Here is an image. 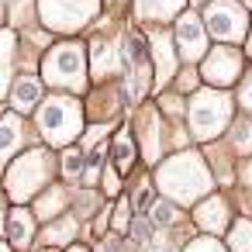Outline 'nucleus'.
<instances>
[{"label":"nucleus","instance_id":"nucleus-1","mask_svg":"<svg viewBox=\"0 0 252 252\" xmlns=\"http://www.w3.org/2000/svg\"><path fill=\"white\" fill-rule=\"evenodd\" d=\"M159 187H162L169 197H176L180 204H190V200H197V197H204V193L211 190V173L204 169L200 156L180 152V156H173V159L159 169Z\"/></svg>","mask_w":252,"mask_h":252},{"label":"nucleus","instance_id":"nucleus-2","mask_svg":"<svg viewBox=\"0 0 252 252\" xmlns=\"http://www.w3.org/2000/svg\"><path fill=\"white\" fill-rule=\"evenodd\" d=\"M38 128H42V135H45L52 145H66V142L76 138L80 128H83L80 104L69 100V97H52V100H45L42 111H38Z\"/></svg>","mask_w":252,"mask_h":252},{"label":"nucleus","instance_id":"nucleus-3","mask_svg":"<svg viewBox=\"0 0 252 252\" xmlns=\"http://www.w3.org/2000/svg\"><path fill=\"white\" fill-rule=\"evenodd\" d=\"M231 118V100L221 90H200L190 104V128L197 138H214Z\"/></svg>","mask_w":252,"mask_h":252},{"label":"nucleus","instance_id":"nucleus-4","mask_svg":"<svg viewBox=\"0 0 252 252\" xmlns=\"http://www.w3.org/2000/svg\"><path fill=\"white\" fill-rule=\"evenodd\" d=\"M45 80L52 87H69V90H80L83 87V76H87V56L80 45H56L49 56H45Z\"/></svg>","mask_w":252,"mask_h":252},{"label":"nucleus","instance_id":"nucleus-5","mask_svg":"<svg viewBox=\"0 0 252 252\" xmlns=\"http://www.w3.org/2000/svg\"><path fill=\"white\" fill-rule=\"evenodd\" d=\"M97 14V0H42V21L56 32H76Z\"/></svg>","mask_w":252,"mask_h":252},{"label":"nucleus","instance_id":"nucleus-6","mask_svg":"<svg viewBox=\"0 0 252 252\" xmlns=\"http://www.w3.org/2000/svg\"><path fill=\"white\" fill-rule=\"evenodd\" d=\"M45 176H49V156L45 152H28L7 173V190H11L14 200H25V197H32L45 183Z\"/></svg>","mask_w":252,"mask_h":252},{"label":"nucleus","instance_id":"nucleus-7","mask_svg":"<svg viewBox=\"0 0 252 252\" xmlns=\"http://www.w3.org/2000/svg\"><path fill=\"white\" fill-rule=\"evenodd\" d=\"M204 25L214 38L221 42H238L245 38V11L235 4V0H211L207 4V14H204Z\"/></svg>","mask_w":252,"mask_h":252},{"label":"nucleus","instance_id":"nucleus-8","mask_svg":"<svg viewBox=\"0 0 252 252\" xmlns=\"http://www.w3.org/2000/svg\"><path fill=\"white\" fill-rule=\"evenodd\" d=\"M176 45H180L183 59L197 63L207 52V25L197 14H180V21H176Z\"/></svg>","mask_w":252,"mask_h":252},{"label":"nucleus","instance_id":"nucleus-9","mask_svg":"<svg viewBox=\"0 0 252 252\" xmlns=\"http://www.w3.org/2000/svg\"><path fill=\"white\" fill-rule=\"evenodd\" d=\"M238 73H242V56H238L235 49H214V52L204 59V76H207V83H214V87L235 83Z\"/></svg>","mask_w":252,"mask_h":252},{"label":"nucleus","instance_id":"nucleus-10","mask_svg":"<svg viewBox=\"0 0 252 252\" xmlns=\"http://www.w3.org/2000/svg\"><path fill=\"white\" fill-rule=\"evenodd\" d=\"M197 224L207 228V231H224V224H228V204L221 197H211L207 204L197 207Z\"/></svg>","mask_w":252,"mask_h":252},{"label":"nucleus","instance_id":"nucleus-11","mask_svg":"<svg viewBox=\"0 0 252 252\" xmlns=\"http://www.w3.org/2000/svg\"><path fill=\"white\" fill-rule=\"evenodd\" d=\"M152 56H156V73H159V83H166L169 76H173V69H176V63H173V49H169V38L166 35H152Z\"/></svg>","mask_w":252,"mask_h":252},{"label":"nucleus","instance_id":"nucleus-12","mask_svg":"<svg viewBox=\"0 0 252 252\" xmlns=\"http://www.w3.org/2000/svg\"><path fill=\"white\" fill-rule=\"evenodd\" d=\"M42 97V83L35 76H21L14 83V111H32Z\"/></svg>","mask_w":252,"mask_h":252},{"label":"nucleus","instance_id":"nucleus-13","mask_svg":"<svg viewBox=\"0 0 252 252\" xmlns=\"http://www.w3.org/2000/svg\"><path fill=\"white\" fill-rule=\"evenodd\" d=\"M18 145H21V125H18V118H4L0 121V166Z\"/></svg>","mask_w":252,"mask_h":252},{"label":"nucleus","instance_id":"nucleus-14","mask_svg":"<svg viewBox=\"0 0 252 252\" xmlns=\"http://www.w3.org/2000/svg\"><path fill=\"white\" fill-rule=\"evenodd\" d=\"M7 228H11L14 245H28V242H32V235H35V221H32V214H28V211H14V214H11V221H7Z\"/></svg>","mask_w":252,"mask_h":252},{"label":"nucleus","instance_id":"nucleus-15","mask_svg":"<svg viewBox=\"0 0 252 252\" xmlns=\"http://www.w3.org/2000/svg\"><path fill=\"white\" fill-rule=\"evenodd\" d=\"M183 7V0H138V14L142 18H169Z\"/></svg>","mask_w":252,"mask_h":252},{"label":"nucleus","instance_id":"nucleus-16","mask_svg":"<svg viewBox=\"0 0 252 252\" xmlns=\"http://www.w3.org/2000/svg\"><path fill=\"white\" fill-rule=\"evenodd\" d=\"M107 69H114V49L107 42H94V73L107 76Z\"/></svg>","mask_w":252,"mask_h":252},{"label":"nucleus","instance_id":"nucleus-17","mask_svg":"<svg viewBox=\"0 0 252 252\" xmlns=\"http://www.w3.org/2000/svg\"><path fill=\"white\" fill-rule=\"evenodd\" d=\"M231 252H252V221H238L231 231Z\"/></svg>","mask_w":252,"mask_h":252},{"label":"nucleus","instance_id":"nucleus-18","mask_svg":"<svg viewBox=\"0 0 252 252\" xmlns=\"http://www.w3.org/2000/svg\"><path fill=\"white\" fill-rule=\"evenodd\" d=\"M7 63H11V35L0 32V94H4V83H7Z\"/></svg>","mask_w":252,"mask_h":252},{"label":"nucleus","instance_id":"nucleus-19","mask_svg":"<svg viewBox=\"0 0 252 252\" xmlns=\"http://www.w3.org/2000/svg\"><path fill=\"white\" fill-rule=\"evenodd\" d=\"M131 142H128V135H121L118 142H114V159H118V169H128L131 166Z\"/></svg>","mask_w":252,"mask_h":252},{"label":"nucleus","instance_id":"nucleus-20","mask_svg":"<svg viewBox=\"0 0 252 252\" xmlns=\"http://www.w3.org/2000/svg\"><path fill=\"white\" fill-rule=\"evenodd\" d=\"M49 245H59V242H69L73 238V221H63V224H56V228H49Z\"/></svg>","mask_w":252,"mask_h":252},{"label":"nucleus","instance_id":"nucleus-21","mask_svg":"<svg viewBox=\"0 0 252 252\" xmlns=\"http://www.w3.org/2000/svg\"><path fill=\"white\" fill-rule=\"evenodd\" d=\"M63 173L66 176H80L83 173V156L73 149V152H66V159H63Z\"/></svg>","mask_w":252,"mask_h":252},{"label":"nucleus","instance_id":"nucleus-22","mask_svg":"<svg viewBox=\"0 0 252 252\" xmlns=\"http://www.w3.org/2000/svg\"><path fill=\"white\" fill-rule=\"evenodd\" d=\"M173 218H176L173 204H162V200H159V204L152 207V221H156V224H173Z\"/></svg>","mask_w":252,"mask_h":252},{"label":"nucleus","instance_id":"nucleus-23","mask_svg":"<svg viewBox=\"0 0 252 252\" xmlns=\"http://www.w3.org/2000/svg\"><path fill=\"white\" fill-rule=\"evenodd\" d=\"M187 252H224V249H221L218 242H211V238H200V242H190Z\"/></svg>","mask_w":252,"mask_h":252},{"label":"nucleus","instance_id":"nucleus-24","mask_svg":"<svg viewBox=\"0 0 252 252\" xmlns=\"http://www.w3.org/2000/svg\"><path fill=\"white\" fill-rule=\"evenodd\" d=\"M59 204H63V190H49V197L42 200V211H45V214H52Z\"/></svg>","mask_w":252,"mask_h":252},{"label":"nucleus","instance_id":"nucleus-25","mask_svg":"<svg viewBox=\"0 0 252 252\" xmlns=\"http://www.w3.org/2000/svg\"><path fill=\"white\" fill-rule=\"evenodd\" d=\"M242 104H245V111H252V73H249L245 83H242Z\"/></svg>","mask_w":252,"mask_h":252},{"label":"nucleus","instance_id":"nucleus-26","mask_svg":"<svg viewBox=\"0 0 252 252\" xmlns=\"http://www.w3.org/2000/svg\"><path fill=\"white\" fill-rule=\"evenodd\" d=\"M245 183H252V162L245 166Z\"/></svg>","mask_w":252,"mask_h":252},{"label":"nucleus","instance_id":"nucleus-27","mask_svg":"<svg viewBox=\"0 0 252 252\" xmlns=\"http://www.w3.org/2000/svg\"><path fill=\"white\" fill-rule=\"evenodd\" d=\"M245 7H249V11H252V0H245Z\"/></svg>","mask_w":252,"mask_h":252},{"label":"nucleus","instance_id":"nucleus-28","mask_svg":"<svg viewBox=\"0 0 252 252\" xmlns=\"http://www.w3.org/2000/svg\"><path fill=\"white\" fill-rule=\"evenodd\" d=\"M249 52H252V35H249Z\"/></svg>","mask_w":252,"mask_h":252},{"label":"nucleus","instance_id":"nucleus-29","mask_svg":"<svg viewBox=\"0 0 252 252\" xmlns=\"http://www.w3.org/2000/svg\"><path fill=\"white\" fill-rule=\"evenodd\" d=\"M0 252H7V245H0Z\"/></svg>","mask_w":252,"mask_h":252},{"label":"nucleus","instance_id":"nucleus-30","mask_svg":"<svg viewBox=\"0 0 252 252\" xmlns=\"http://www.w3.org/2000/svg\"><path fill=\"white\" fill-rule=\"evenodd\" d=\"M0 218H4V211H0ZM0 224H4V221H0Z\"/></svg>","mask_w":252,"mask_h":252},{"label":"nucleus","instance_id":"nucleus-31","mask_svg":"<svg viewBox=\"0 0 252 252\" xmlns=\"http://www.w3.org/2000/svg\"><path fill=\"white\" fill-rule=\"evenodd\" d=\"M73 252H83V249H73Z\"/></svg>","mask_w":252,"mask_h":252},{"label":"nucleus","instance_id":"nucleus-32","mask_svg":"<svg viewBox=\"0 0 252 252\" xmlns=\"http://www.w3.org/2000/svg\"><path fill=\"white\" fill-rule=\"evenodd\" d=\"M100 252H107V249H100Z\"/></svg>","mask_w":252,"mask_h":252}]
</instances>
